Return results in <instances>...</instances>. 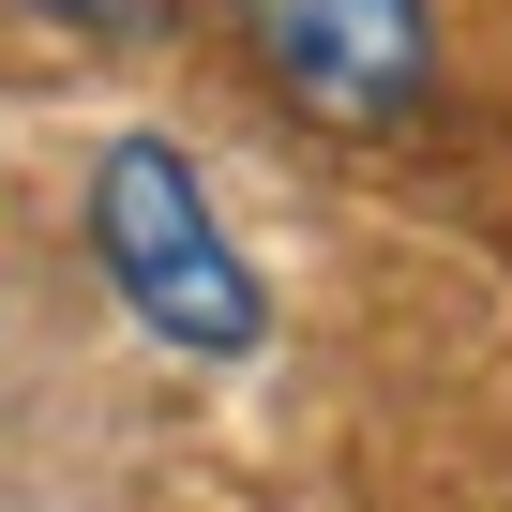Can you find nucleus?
I'll return each mask as SVG.
<instances>
[{"label":"nucleus","mask_w":512,"mask_h":512,"mask_svg":"<svg viewBox=\"0 0 512 512\" xmlns=\"http://www.w3.org/2000/svg\"><path fill=\"white\" fill-rule=\"evenodd\" d=\"M91 272L121 287V317L181 362H256V332H272V287H256V256L226 241L196 151L166 136H106L91 166Z\"/></svg>","instance_id":"nucleus-1"},{"label":"nucleus","mask_w":512,"mask_h":512,"mask_svg":"<svg viewBox=\"0 0 512 512\" xmlns=\"http://www.w3.org/2000/svg\"><path fill=\"white\" fill-rule=\"evenodd\" d=\"M16 16H46V31H76V46H166L181 0H16Z\"/></svg>","instance_id":"nucleus-3"},{"label":"nucleus","mask_w":512,"mask_h":512,"mask_svg":"<svg viewBox=\"0 0 512 512\" xmlns=\"http://www.w3.org/2000/svg\"><path fill=\"white\" fill-rule=\"evenodd\" d=\"M226 16L272 61V91H302L347 136H392L437 106V0H226Z\"/></svg>","instance_id":"nucleus-2"}]
</instances>
